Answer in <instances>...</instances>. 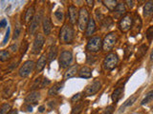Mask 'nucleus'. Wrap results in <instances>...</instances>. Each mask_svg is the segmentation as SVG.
Returning <instances> with one entry per match:
<instances>
[{
  "label": "nucleus",
  "instance_id": "nucleus-1",
  "mask_svg": "<svg viewBox=\"0 0 153 114\" xmlns=\"http://www.w3.org/2000/svg\"><path fill=\"white\" fill-rule=\"evenodd\" d=\"M74 37H75V32L72 25L66 24V25H64L61 28V30L59 31L60 43H62V44H71L74 40Z\"/></svg>",
  "mask_w": 153,
  "mask_h": 114
},
{
  "label": "nucleus",
  "instance_id": "nucleus-2",
  "mask_svg": "<svg viewBox=\"0 0 153 114\" xmlns=\"http://www.w3.org/2000/svg\"><path fill=\"white\" fill-rule=\"evenodd\" d=\"M119 62V58L118 55L114 52H111V53L107 54L105 56V58L103 60V69L105 70H112L116 68V66Z\"/></svg>",
  "mask_w": 153,
  "mask_h": 114
},
{
  "label": "nucleus",
  "instance_id": "nucleus-3",
  "mask_svg": "<svg viewBox=\"0 0 153 114\" xmlns=\"http://www.w3.org/2000/svg\"><path fill=\"white\" fill-rule=\"evenodd\" d=\"M118 41V35L116 32H110L105 36L104 40L102 41V48L104 50L110 51L114 46L116 45V43Z\"/></svg>",
  "mask_w": 153,
  "mask_h": 114
},
{
  "label": "nucleus",
  "instance_id": "nucleus-4",
  "mask_svg": "<svg viewBox=\"0 0 153 114\" xmlns=\"http://www.w3.org/2000/svg\"><path fill=\"white\" fill-rule=\"evenodd\" d=\"M102 46V40L100 36H93L90 38L87 46H86V50L91 52H98L100 48Z\"/></svg>",
  "mask_w": 153,
  "mask_h": 114
},
{
  "label": "nucleus",
  "instance_id": "nucleus-5",
  "mask_svg": "<svg viewBox=\"0 0 153 114\" xmlns=\"http://www.w3.org/2000/svg\"><path fill=\"white\" fill-rule=\"evenodd\" d=\"M88 21H89V13L87 12V10L85 8H81L80 11L79 12V16H78V23L80 31L85 30Z\"/></svg>",
  "mask_w": 153,
  "mask_h": 114
},
{
  "label": "nucleus",
  "instance_id": "nucleus-6",
  "mask_svg": "<svg viewBox=\"0 0 153 114\" xmlns=\"http://www.w3.org/2000/svg\"><path fill=\"white\" fill-rule=\"evenodd\" d=\"M73 61V54L69 50H64L59 55V66L61 69L68 68Z\"/></svg>",
  "mask_w": 153,
  "mask_h": 114
},
{
  "label": "nucleus",
  "instance_id": "nucleus-7",
  "mask_svg": "<svg viewBox=\"0 0 153 114\" xmlns=\"http://www.w3.org/2000/svg\"><path fill=\"white\" fill-rule=\"evenodd\" d=\"M35 68H36L35 62L31 61V60L26 61L25 63L21 66V68L19 69L18 73H19V75L21 76V77H27V76L33 70V69H35Z\"/></svg>",
  "mask_w": 153,
  "mask_h": 114
},
{
  "label": "nucleus",
  "instance_id": "nucleus-8",
  "mask_svg": "<svg viewBox=\"0 0 153 114\" xmlns=\"http://www.w3.org/2000/svg\"><path fill=\"white\" fill-rule=\"evenodd\" d=\"M100 87H102V83H100V80H95L94 82H92V84H90L89 86L86 87V88L84 89V94L86 96H92V95L96 94L99 90L100 89Z\"/></svg>",
  "mask_w": 153,
  "mask_h": 114
},
{
  "label": "nucleus",
  "instance_id": "nucleus-9",
  "mask_svg": "<svg viewBox=\"0 0 153 114\" xmlns=\"http://www.w3.org/2000/svg\"><path fill=\"white\" fill-rule=\"evenodd\" d=\"M45 43V38L44 36H43L42 34H40V33H38V34H36L35 40H33V49H32V52L33 53H38L41 49L43 45H44Z\"/></svg>",
  "mask_w": 153,
  "mask_h": 114
},
{
  "label": "nucleus",
  "instance_id": "nucleus-10",
  "mask_svg": "<svg viewBox=\"0 0 153 114\" xmlns=\"http://www.w3.org/2000/svg\"><path fill=\"white\" fill-rule=\"evenodd\" d=\"M132 24H133V19L130 15H126L124 17H123L120 21V28L123 32H126L130 30V28L132 27Z\"/></svg>",
  "mask_w": 153,
  "mask_h": 114
},
{
  "label": "nucleus",
  "instance_id": "nucleus-11",
  "mask_svg": "<svg viewBox=\"0 0 153 114\" xmlns=\"http://www.w3.org/2000/svg\"><path fill=\"white\" fill-rule=\"evenodd\" d=\"M39 97H40V94L39 92L37 91H33L31 93H29L27 95V97L25 98V102L27 104H36L38 100H39Z\"/></svg>",
  "mask_w": 153,
  "mask_h": 114
},
{
  "label": "nucleus",
  "instance_id": "nucleus-12",
  "mask_svg": "<svg viewBox=\"0 0 153 114\" xmlns=\"http://www.w3.org/2000/svg\"><path fill=\"white\" fill-rule=\"evenodd\" d=\"M68 16H69V20H70V23L71 25H74L76 24V20H78V16H79V12L76 8L74 6V5H72L68 8Z\"/></svg>",
  "mask_w": 153,
  "mask_h": 114
},
{
  "label": "nucleus",
  "instance_id": "nucleus-13",
  "mask_svg": "<svg viewBox=\"0 0 153 114\" xmlns=\"http://www.w3.org/2000/svg\"><path fill=\"white\" fill-rule=\"evenodd\" d=\"M40 21H41V14H37V15H36L32 19L31 24H30V28H29L31 34L36 32V31L37 30L38 26H39V24H40Z\"/></svg>",
  "mask_w": 153,
  "mask_h": 114
},
{
  "label": "nucleus",
  "instance_id": "nucleus-14",
  "mask_svg": "<svg viewBox=\"0 0 153 114\" xmlns=\"http://www.w3.org/2000/svg\"><path fill=\"white\" fill-rule=\"evenodd\" d=\"M114 14H115V17H121L123 16V14H124L126 12V6H124L123 3H119L117 4L116 8L114 9Z\"/></svg>",
  "mask_w": 153,
  "mask_h": 114
},
{
  "label": "nucleus",
  "instance_id": "nucleus-15",
  "mask_svg": "<svg viewBox=\"0 0 153 114\" xmlns=\"http://www.w3.org/2000/svg\"><path fill=\"white\" fill-rule=\"evenodd\" d=\"M85 35L86 36H91L96 31V23L94 21V19H89V21L87 23V26L85 28Z\"/></svg>",
  "mask_w": 153,
  "mask_h": 114
},
{
  "label": "nucleus",
  "instance_id": "nucleus-16",
  "mask_svg": "<svg viewBox=\"0 0 153 114\" xmlns=\"http://www.w3.org/2000/svg\"><path fill=\"white\" fill-rule=\"evenodd\" d=\"M46 64H47V56L46 54H42L36 65V70L37 72H40V71L45 68Z\"/></svg>",
  "mask_w": 153,
  "mask_h": 114
},
{
  "label": "nucleus",
  "instance_id": "nucleus-17",
  "mask_svg": "<svg viewBox=\"0 0 153 114\" xmlns=\"http://www.w3.org/2000/svg\"><path fill=\"white\" fill-rule=\"evenodd\" d=\"M78 69H79L78 65H74V66H70V68L66 70V72L64 74V80H67L69 78L74 77V76L76 74V72H78Z\"/></svg>",
  "mask_w": 153,
  "mask_h": 114
},
{
  "label": "nucleus",
  "instance_id": "nucleus-18",
  "mask_svg": "<svg viewBox=\"0 0 153 114\" xmlns=\"http://www.w3.org/2000/svg\"><path fill=\"white\" fill-rule=\"evenodd\" d=\"M79 75L81 78L89 79V78L92 77V69H91L89 66H83V68L80 69Z\"/></svg>",
  "mask_w": 153,
  "mask_h": 114
},
{
  "label": "nucleus",
  "instance_id": "nucleus-19",
  "mask_svg": "<svg viewBox=\"0 0 153 114\" xmlns=\"http://www.w3.org/2000/svg\"><path fill=\"white\" fill-rule=\"evenodd\" d=\"M123 93V86H122V87H118L117 88H115V90L112 93V100L115 103L118 102L119 100L122 98Z\"/></svg>",
  "mask_w": 153,
  "mask_h": 114
},
{
  "label": "nucleus",
  "instance_id": "nucleus-20",
  "mask_svg": "<svg viewBox=\"0 0 153 114\" xmlns=\"http://www.w3.org/2000/svg\"><path fill=\"white\" fill-rule=\"evenodd\" d=\"M42 27H43V31L46 35H49L52 31V23L49 18H44L42 22Z\"/></svg>",
  "mask_w": 153,
  "mask_h": 114
},
{
  "label": "nucleus",
  "instance_id": "nucleus-21",
  "mask_svg": "<svg viewBox=\"0 0 153 114\" xmlns=\"http://www.w3.org/2000/svg\"><path fill=\"white\" fill-rule=\"evenodd\" d=\"M57 55V48L56 46H52L49 51H48V55H47V61L52 62L53 60L56 59V57Z\"/></svg>",
  "mask_w": 153,
  "mask_h": 114
},
{
  "label": "nucleus",
  "instance_id": "nucleus-22",
  "mask_svg": "<svg viewBox=\"0 0 153 114\" xmlns=\"http://www.w3.org/2000/svg\"><path fill=\"white\" fill-rule=\"evenodd\" d=\"M63 87V82H59V83H56L55 84L53 87L49 89V91H48V94L50 95V96H53V95H56V93H59V90L62 88Z\"/></svg>",
  "mask_w": 153,
  "mask_h": 114
},
{
  "label": "nucleus",
  "instance_id": "nucleus-23",
  "mask_svg": "<svg viewBox=\"0 0 153 114\" xmlns=\"http://www.w3.org/2000/svg\"><path fill=\"white\" fill-rule=\"evenodd\" d=\"M153 12V4L152 2H146L143 7V14L145 16H150Z\"/></svg>",
  "mask_w": 153,
  "mask_h": 114
},
{
  "label": "nucleus",
  "instance_id": "nucleus-24",
  "mask_svg": "<svg viewBox=\"0 0 153 114\" xmlns=\"http://www.w3.org/2000/svg\"><path fill=\"white\" fill-rule=\"evenodd\" d=\"M136 99H137V96L136 95H133V96H131L130 98H128L126 102H124V104H123V106L120 107V112H122V111H123V109L126 108V107H129V106H131V104H133V103L136 101Z\"/></svg>",
  "mask_w": 153,
  "mask_h": 114
},
{
  "label": "nucleus",
  "instance_id": "nucleus-25",
  "mask_svg": "<svg viewBox=\"0 0 153 114\" xmlns=\"http://www.w3.org/2000/svg\"><path fill=\"white\" fill-rule=\"evenodd\" d=\"M33 14H35V8L32 6L27 10V12L25 13V21L26 22L31 21L33 18Z\"/></svg>",
  "mask_w": 153,
  "mask_h": 114
},
{
  "label": "nucleus",
  "instance_id": "nucleus-26",
  "mask_svg": "<svg viewBox=\"0 0 153 114\" xmlns=\"http://www.w3.org/2000/svg\"><path fill=\"white\" fill-rule=\"evenodd\" d=\"M103 3L109 11H114V9L117 6V1L115 0H107V1H103Z\"/></svg>",
  "mask_w": 153,
  "mask_h": 114
},
{
  "label": "nucleus",
  "instance_id": "nucleus-27",
  "mask_svg": "<svg viewBox=\"0 0 153 114\" xmlns=\"http://www.w3.org/2000/svg\"><path fill=\"white\" fill-rule=\"evenodd\" d=\"M147 51V46L146 45H142L140 48L138 49V51H137V57L138 58H141L143 55L146 53Z\"/></svg>",
  "mask_w": 153,
  "mask_h": 114
},
{
  "label": "nucleus",
  "instance_id": "nucleus-28",
  "mask_svg": "<svg viewBox=\"0 0 153 114\" xmlns=\"http://www.w3.org/2000/svg\"><path fill=\"white\" fill-rule=\"evenodd\" d=\"M83 106H84V104H83V103H79V104H76V106H75V107H73V109H72V113H71V114H79V113L81 112V110H82Z\"/></svg>",
  "mask_w": 153,
  "mask_h": 114
},
{
  "label": "nucleus",
  "instance_id": "nucleus-29",
  "mask_svg": "<svg viewBox=\"0 0 153 114\" xmlns=\"http://www.w3.org/2000/svg\"><path fill=\"white\" fill-rule=\"evenodd\" d=\"M10 110H11V104L5 103L0 107V114H7Z\"/></svg>",
  "mask_w": 153,
  "mask_h": 114
},
{
  "label": "nucleus",
  "instance_id": "nucleus-30",
  "mask_svg": "<svg viewBox=\"0 0 153 114\" xmlns=\"http://www.w3.org/2000/svg\"><path fill=\"white\" fill-rule=\"evenodd\" d=\"M152 98H153V91H152V90H150V91L146 95V97L143 99L141 104H146L147 103L151 102L152 101Z\"/></svg>",
  "mask_w": 153,
  "mask_h": 114
},
{
  "label": "nucleus",
  "instance_id": "nucleus-31",
  "mask_svg": "<svg viewBox=\"0 0 153 114\" xmlns=\"http://www.w3.org/2000/svg\"><path fill=\"white\" fill-rule=\"evenodd\" d=\"M10 58V53L8 50H0V61L5 62Z\"/></svg>",
  "mask_w": 153,
  "mask_h": 114
},
{
  "label": "nucleus",
  "instance_id": "nucleus-32",
  "mask_svg": "<svg viewBox=\"0 0 153 114\" xmlns=\"http://www.w3.org/2000/svg\"><path fill=\"white\" fill-rule=\"evenodd\" d=\"M112 19L110 18V17H107V18H104L103 20H102V27L104 28H109L110 26L112 25Z\"/></svg>",
  "mask_w": 153,
  "mask_h": 114
},
{
  "label": "nucleus",
  "instance_id": "nucleus-33",
  "mask_svg": "<svg viewBox=\"0 0 153 114\" xmlns=\"http://www.w3.org/2000/svg\"><path fill=\"white\" fill-rule=\"evenodd\" d=\"M146 38L148 40H151L152 38H153V27L150 26L149 28H147V31H146Z\"/></svg>",
  "mask_w": 153,
  "mask_h": 114
},
{
  "label": "nucleus",
  "instance_id": "nucleus-34",
  "mask_svg": "<svg viewBox=\"0 0 153 114\" xmlns=\"http://www.w3.org/2000/svg\"><path fill=\"white\" fill-rule=\"evenodd\" d=\"M20 31H21V28L20 26H19V24H16V28H14V35H13V39H16V38L19 36V34H20Z\"/></svg>",
  "mask_w": 153,
  "mask_h": 114
},
{
  "label": "nucleus",
  "instance_id": "nucleus-35",
  "mask_svg": "<svg viewBox=\"0 0 153 114\" xmlns=\"http://www.w3.org/2000/svg\"><path fill=\"white\" fill-rule=\"evenodd\" d=\"M113 111H114V107L113 106H109V107H107L106 108L104 109V111H103L102 114H112Z\"/></svg>",
  "mask_w": 153,
  "mask_h": 114
},
{
  "label": "nucleus",
  "instance_id": "nucleus-36",
  "mask_svg": "<svg viewBox=\"0 0 153 114\" xmlns=\"http://www.w3.org/2000/svg\"><path fill=\"white\" fill-rule=\"evenodd\" d=\"M80 97H81V93H76V94H75L74 96L71 98V102L75 103L76 101H79V100L80 99Z\"/></svg>",
  "mask_w": 153,
  "mask_h": 114
},
{
  "label": "nucleus",
  "instance_id": "nucleus-37",
  "mask_svg": "<svg viewBox=\"0 0 153 114\" xmlns=\"http://www.w3.org/2000/svg\"><path fill=\"white\" fill-rule=\"evenodd\" d=\"M55 15L56 17L59 19V20H63V12H60V11H56L55 12Z\"/></svg>",
  "mask_w": 153,
  "mask_h": 114
},
{
  "label": "nucleus",
  "instance_id": "nucleus-38",
  "mask_svg": "<svg viewBox=\"0 0 153 114\" xmlns=\"http://www.w3.org/2000/svg\"><path fill=\"white\" fill-rule=\"evenodd\" d=\"M10 31H11V30H10V28L8 27V30L6 31V35H5V38H4V40H3V44H6V43H7L9 37H10Z\"/></svg>",
  "mask_w": 153,
  "mask_h": 114
},
{
  "label": "nucleus",
  "instance_id": "nucleus-39",
  "mask_svg": "<svg viewBox=\"0 0 153 114\" xmlns=\"http://www.w3.org/2000/svg\"><path fill=\"white\" fill-rule=\"evenodd\" d=\"M41 78L39 77V78H37V79H36V81H35V84L33 85V89H36V88H38V86H39V84H40V82H41V80H40Z\"/></svg>",
  "mask_w": 153,
  "mask_h": 114
},
{
  "label": "nucleus",
  "instance_id": "nucleus-40",
  "mask_svg": "<svg viewBox=\"0 0 153 114\" xmlns=\"http://www.w3.org/2000/svg\"><path fill=\"white\" fill-rule=\"evenodd\" d=\"M49 84H50V80L44 78V80H42V84L40 85V88H43L45 87V86L49 85Z\"/></svg>",
  "mask_w": 153,
  "mask_h": 114
},
{
  "label": "nucleus",
  "instance_id": "nucleus-41",
  "mask_svg": "<svg viewBox=\"0 0 153 114\" xmlns=\"http://www.w3.org/2000/svg\"><path fill=\"white\" fill-rule=\"evenodd\" d=\"M4 27H7V21H6V19H3V20L0 22V28H4Z\"/></svg>",
  "mask_w": 153,
  "mask_h": 114
},
{
  "label": "nucleus",
  "instance_id": "nucleus-42",
  "mask_svg": "<svg viewBox=\"0 0 153 114\" xmlns=\"http://www.w3.org/2000/svg\"><path fill=\"white\" fill-rule=\"evenodd\" d=\"M7 114H18V113L16 109H12V110H10Z\"/></svg>",
  "mask_w": 153,
  "mask_h": 114
},
{
  "label": "nucleus",
  "instance_id": "nucleus-43",
  "mask_svg": "<svg viewBox=\"0 0 153 114\" xmlns=\"http://www.w3.org/2000/svg\"><path fill=\"white\" fill-rule=\"evenodd\" d=\"M45 110V107L44 106H40L39 107H38V111L39 112H43Z\"/></svg>",
  "mask_w": 153,
  "mask_h": 114
},
{
  "label": "nucleus",
  "instance_id": "nucleus-44",
  "mask_svg": "<svg viewBox=\"0 0 153 114\" xmlns=\"http://www.w3.org/2000/svg\"><path fill=\"white\" fill-rule=\"evenodd\" d=\"M126 3L128 4V6L130 7V8H132V7H133V3H134L133 1H127Z\"/></svg>",
  "mask_w": 153,
  "mask_h": 114
},
{
  "label": "nucleus",
  "instance_id": "nucleus-45",
  "mask_svg": "<svg viewBox=\"0 0 153 114\" xmlns=\"http://www.w3.org/2000/svg\"><path fill=\"white\" fill-rule=\"evenodd\" d=\"M88 3V5L90 7H93V4H94V1H90V0H88V1H86Z\"/></svg>",
  "mask_w": 153,
  "mask_h": 114
}]
</instances>
